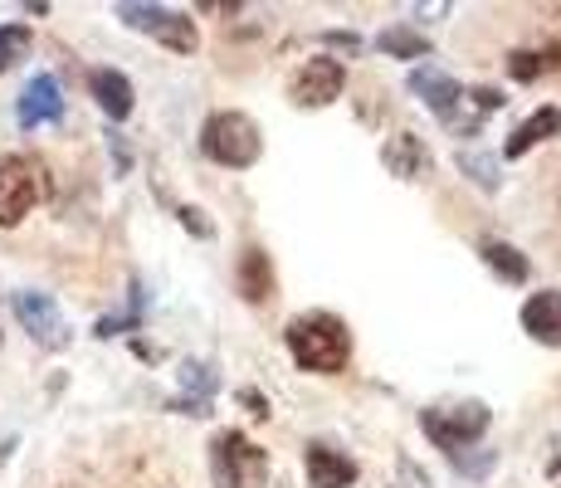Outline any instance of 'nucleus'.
<instances>
[{
  "instance_id": "f257e3e1",
  "label": "nucleus",
  "mask_w": 561,
  "mask_h": 488,
  "mask_svg": "<svg viewBox=\"0 0 561 488\" xmlns=\"http://www.w3.org/2000/svg\"><path fill=\"white\" fill-rule=\"evenodd\" d=\"M288 352L304 372H318V376H332L347 366L352 356V332L342 318L332 313H308V318H294L288 322Z\"/></svg>"
},
{
  "instance_id": "f03ea898",
  "label": "nucleus",
  "mask_w": 561,
  "mask_h": 488,
  "mask_svg": "<svg viewBox=\"0 0 561 488\" xmlns=\"http://www.w3.org/2000/svg\"><path fill=\"white\" fill-rule=\"evenodd\" d=\"M268 454L240 430H220L210 444V479L215 488H264Z\"/></svg>"
},
{
  "instance_id": "4468645a",
  "label": "nucleus",
  "mask_w": 561,
  "mask_h": 488,
  "mask_svg": "<svg viewBox=\"0 0 561 488\" xmlns=\"http://www.w3.org/2000/svg\"><path fill=\"white\" fill-rule=\"evenodd\" d=\"M89 93L99 98V107L113 117V123H123V117L133 113V83H127L117 69H93L89 73Z\"/></svg>"
},
{
  "instance_id": "412c9836",
  "label": "nucleus",
  "mask_w": 561,
  "mask_h": 488,
  "mask_svg": "<svg viewBox=\"0 0 561 488\" xmlns=\"http://www.w3.org/2000/svg\"><path fill=\"white\" fill-rule=\"evenodd\" d=\"M181 382H186L196 396H210V386H215V376H210V366H201V362H186L181 366Z\"/></svg>"
},
{
  "instance_id": "20e7f679",
  "label": "nucleus",
  "mask_w": 561,
  "mask_h": 488,
  "mask_svg": "<svg viewBox=\"0 0 561 488\" xmlns=\"http://www.w3.org/2000/svg\"><path fill=\"white\" fill-rule=\"evenodd\" d=\"M49 191L45 181V167L30 157H0V225H20L30 211H35V201Z\"/></svg>"
},
{
  "instance_id": "9d476101",
  "label": "nucleus",
  "mask_w": 561,
  "mask_h": 488,
  "mask_svg": "<svg viewBox=\"0 0 561 488\" xmlns=\"http://www.w3.org/2000/svg\"><path fill=\"white\" fill-rule=\"evenodd\" d=\"M15 117H20V127H45V123H59V117H64L59 79H49V73L30 79V83H25V93H20Z\"/></svg>"
},
{
  "instance_id": "5701e85b",
  "label": "nucleus",
  "mask_w": 561,
  "mask_h": 488,
  "mask_svg": "<svg viewBox=\"0 0 561 488\" xmlns=\"http://www.w3.org/2000/svg\"><path fill=\"white\" fill-rule=\"evenodd\" d=\"M463 167H469V171H479V181H483V186H499V171H493L489 161H479V157H463Z\"/></svg>"
},
{
  "instance_id": "39448f33",
  "label": "nucleus",
  "mask_w": 561,
  "mask_h": 488,
  "mask_svg": "<svg viewBox=\"0 0 561 488\" xmlns=\"http://www.w3.org/2000/svg\"><path fill=\"white\" fill-rule=\"evenodd\" d=\"M420 425H425V435L439 444V450L459 454L469 450V444L483 440V430H489V406L483 400H463V406H435L420 416Z\"/></svg>"
},
{
  "instance_id": "6e6552de",
  "label": "nucleus",
  "mask_w": 561,
  "mask_h": 488,
  "mask_svg": "<svg viewBox=\"0 0 561 488\" xmlns=\"http://www.w3.org/2000/svg\"><path fill=\"white\" fill-rule=\"evenodd\" d=\"M15 318L25 322V332L39 347H64L69 342V322H64V313L54 308L49 293H15Z\"/></svg>"
},
{
  "instance_id": "f8f14e48",
  "label": "nucleus",
  "mask_w": 561,
  "mask_h": 488,
  "mask_svg": "<svg viewBox=\"0 0 561 488\" xmlns=\"http://www.w3.org/2000/svg\"><path fill=\"white\" fill-rule=\"evenodd\" d=\"M523 328L542 347H561V293L557 288H542L523 303Z\"/></svg>"
},
{
  "instance_id": "dca6fc26",
  "label": "nucleus",
  "mask_w": 561,
  "mask_h": 488,
  "mask_svg": "<svg viewBox=\"0 0 561 488\" xmlns=\"http://www.w3.org/2000/svg\"><path fill=\"white\" fill-rule=\"evenodd\" d=\"M547 137H561V107H537L527 123H517L513 127V137H508V157H523L527 147H537V143H547Z\"/></svg>"
},
{
  "instance_id": "a211bd4d",
  "label": "nucleus",
  "mask_w": 561,
  "mask_h": 488,
  "mask_svg": "<svg viewBox=\"0 0 561 488\" xmlns=\"http://www.w3.org/2000/svg\"><path fill=\"white\" fill-rule=\"evenodd\" d=\"M376 49L391 54V59H425L430 39L415 35V30H405V25H396V30H381V35H376Z\"/></svg>"
},
{
  "instance_id": "2eb2a0df",
  "label": "nucleus",
  "mask_w": 561,
  "mask_h": 488,
  "mask_svg": "<svg viewBox=\"0 0 561 488\" xmlns=\"http://www.w3.org/2000/svg\"><path fill=\"white\" fill-rule=\"evenodd\" d=\"M240 293L244 303H274V269H268V254L259 245L240 254Z\"/></svg>"
},
{
  "instance_id": "1a4fd4ad",
  "label": "nucleus",
  "mask_w": 561,
  "mask_h": 488,
  "mask_svg": "<svg viewBox=\"0 0 561 488\" xmlns=\"http://www.w3.org/2000/svg\"><path fill=\"white\" fill-rule=\"evenodd\" d=\"M410 89H415V98H425V107L439 117V123H449L459 133V107H463V89L449 73L439 69H415L410 73Z\"/></svg>"
},
{
  "instance_id": "0eeeda50",
  "label": "nucleus",
  "mask_w": 561,
  "mask_h": 488,
  "mask_svg": "<svg viewBox=\"0 0 561 488\" xmlns=\"http://www.w3.org/2000/svg\"><path fill=\"white\" fill-rule=\"evenodd\" d=\"M342 89H347V69L337 59H308L294 73V83H288L298 107H328V103H337Z\"/></svg>"
},
{
  "instance_id": "4be33fe9",
  "label": "nucleus",
  "mask_w": 561,
  "mask_h": 488,
  "mask_svg": "<svg viewBox=\"0 0 561 488\" xmlns=\"http://www.w3.org/2000/svg\"><path fill=\"white\" fill-rule=\"evenodd\" d=\"M240 406H244V410H250V416H259V420H264V416H268V400H264V396H259V390H240Z\"/></svg>"
},
{
  "instance_id": "393cba45",
  "label": "nucleus",
  "mask_w": 561,
  "mask_h": 488,
  "mask_svg": "<svg viewBox=\"0 0 561 488\" xmlns=\"http://www.w3.org/2000/svg\"><path fill=\"white\" fill-rule=\"evenodd\" d=\"M547 474H552V479H561V459H552V469H547Z\"/></svg>"
},
{
  "instance_id": "aec40b11",
  "label": "nucleus",
  "mask_w": 561,
  "mask_h": 488,
  "mask_svg": "<svg viewBox=\"0 0 561 488\" xmlns=\"http://www.w3.org/2000/svg\"><path fill=\"white\" fill-rule=\"evenodd\" d=\"M30 54V30L25 25H0V69L20 64Z\"/></svg>"
},
{
  "instance_id": "f3484780",
  "label": "nucleus",
  "mask_w": 561,
  "mask_h": 488,
  "mask_svg": "<svg viewBox=\"0 0 561 488\" xmlns=\"http://www.w3.org/2000/svg\"><path fill=\"white\" fill-rule=\"evenodd\" d=\"M547 69H561V45H552V49H513L508 54V73L523 79V83L542 79Z\"/></svg>"
},
{
  "instance_id": "9b49d317",
  "label": "nucleus",
  "mask_w": 561,
  "mask_h": 488,
  "mask_svg": "<svg viewBox=\"0 0 561 488\" xmlns=\"http://www.w3.org/2000/svg\"><path fill=\"white\" fill-rule=\"evenodd\" d=\"M381 161H386V171H391L396 181H425L430 177V147L420 143L415 133H396L391 143H386Z\"/></svg>"
},
{
  "instance_id": "ddd939ff",
  "label": "nucleus",
  "mask_w": 561,
  "mask_h": 488,
  "mask_svg": "<svg viewBox=\"0 0 561 488\" xmlns=\"http://www.w3.org/2000/svg\"><path fill=\"white\" fill-rule=\"evenodd\" d=\"M357 484V464L332 444H308V488H347Z\"/></svg>"
},
{
  "instance_id": "6ab92c4d",
  "label": "nucleus",
  "mask_w": 561,
  "mask_h": 488,
  "mask_svg": "<svg viewBox=\"0 0 561 488\" xmlns=\"http://www.w3.org/2000/svg\"><path fill=\"white\" fill-rule=\"evenodd\" d=\"M483 264H489L499 279H508V284H523L527 279V259L503 240H483Z\"/></svg>"
},
{
  "instance_id": "b1692460",
  "label": "nucleus",
  "mask_w": 561,
  "mask_h": 488,
  "mask_svg": "<svg viewBox=\"0 0 561 488\" xmlns=\"http://www.w3.org/2000/svg\"><path fill=\"white\" fill-rule=\"evenodd\" d=\"M181 220L191 225V235H210V225L201 220V211H196V205H186V211H181Z\"/></svg>"
},
{
  "instance_id": "7ed1b4c3",
  "label": "nucleus",
  "mask_w": 561,
  "mask_h": 488,
  "mask_svg": "<svg viewBox=\"0 0 561 488\" xmlns=\"http://www.w3.org/2000/svg\"><path fill=\"white\" fill-rule=\"evenodd\" d=\"M201 151L220 167H254L259 151H264V137L244 113H215L201 127Z\"/></svg>"
},
{
  "instance_id": "423d86ee",
  "label": "nucleus",
  "mask_w": 561,
  "mask_h": 488,
  "mask_svg": "<svg viewBox=\"0 0 561 488\" xmlns=\"http://www.w3.org/2000/svg\"><path fill=\"white\" fill-rule=\"evenodd\" d=\"M117 15H123L133 30H142V35L161 39L167 49H176V54H196V45H201L196 25H191L181 10H161V5H117Z\"/></svg>"
}]
</instances>
